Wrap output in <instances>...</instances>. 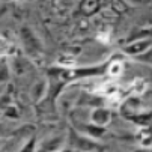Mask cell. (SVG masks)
I'll return each mask as SVG.
<instances>
[{
	"instance_id": "6da1fadb",
	"label": "cell",
	"mask_w": 152,
	"mask_h": 152,
	"mask_svg": "<svg viewBox=\"0 0 152 152\" xmlns=\"http://www.w3.org/2000/svg\"><path fill=\"white\" fill-rule=\"evenodd\" d=\"M94 119H95L96 124L102 125V124H105V122L108 121V113H107V112H102V110H98V112H95Z\"/></svg>"
}]
</instances>
